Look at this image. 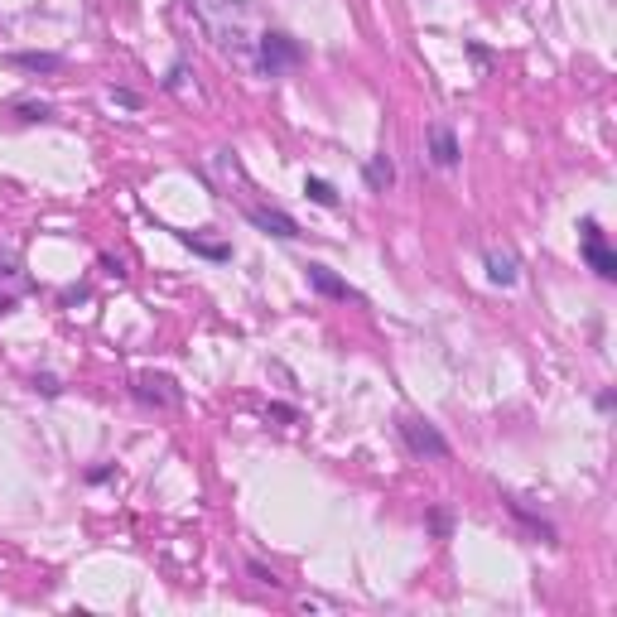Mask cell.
I'll return each instance as SVG.
<instances>
[{"label":"cell","mask_w":617,"mask_h":617,"mask_svg":"<svg viewBox=\"0 0 617 617\" xmlns=\"http://www.w3.org/2000/svg\"><path fill=\"white\" fill-rule=\"evenodd\" d=\"M188 10H193L198 29H203L227 58H237V63H251V58H256L261 29H256L251 0H188Z\"/></svg>","instance_id":"obj_1"},{"label":"cell","mask_w":617,"mask_h":617,"mask_svg":"<svg viewBox=\"0 0 617 617\" xmlns=\"http://www.w3.org/2000/svg\"><path fill=\"white\" fill-rule=\"evenodd\" d=\"M299 58H304V49H299L290 34H280V29H261V39H256V68L266 73V78H280V73H290V68H299Z\"/></svg>","instance_id":"obj_2"},{"label":"cell","mask_w":617,"mask_h":617,"mask_svg":"<svg viewBox=\"0 0 617 617\" xmlns=\"http://www.w3.org/2000/svg\"><path fill=\"white\" fill-rule=\"evenodd\" d=\"M396 434H401V444L410 449L415 458H449V439L439 434V425H430L425 415H401L396 420Z\"/></svg>","instance_id":"obj_3"},{"label":"cell","mask_w":617,"mask_h":617,"mask_svg":"<svg viewBox=\"0 0 617 617\" xmlns=\"http://www.w3.org/2000/svg\"><path fill=\"white\" fill-rule=\"evenodd\" d=\"M579 256H584V266H589L598 280H617V251L608 246L598 217H584V222H579Z\"/></svg>","instance_id":"obj_4"},{"label":"cell","mask_w":617,"mask_h":617,"mask_svg":"<svg viewBox=\"0 0 617 617\" xmlns=\"http://www.w3.org/2000/svg\"><path fill=\"white\" fill-rule=\"evenodd\" d=\"M135 401H145V405H179V401H184V391H179L169 376L140 372V376H135Z\"/></svg>","instance_id":"obj_5"},{"label":"cell","mask_w":617,"mask_h":617,"mask_svg":"<svg viewBox=\"0 0 617 617\" xmlns=\"http://www.w3.org/2000/svg\"><path fill=\"white\" fill-rule=\"evenodd\" d=\"M246 217H251V222H256L261 232H270V237H285V242L304 237L295 217H290V213H280V208H261V203H251V208H246Z\"/></svg>","instance_id":"obj_6"},{"label":"cell","mask_w":617,"mask_h":617,"mask_svg":"<svg viewBox=\"0 0 617 617\" xmlns=\"http://www.w3.org/2000/svg\"><path fill=\"white\" fill-rule=\"evenodd\" d=\"M425 140H430V160L439 169H458V135L449 121H434L430 131H425Z\"/></svg>","instance_id":"obj_7"},{"label":"cell","mask_w":617,"mask_h":617,"mask_svg":"<svg viewBox=\"0 0 617 617\" xmlns=\"http://www.w3.org/2000/svg\"><path fill=\"white\" fill-rule=\"evenodd\" d=\"M483 266L492 285H516L521 280V261L516 251H502V246H483Z\"/></svg>","instance_id":"obj_8"},{"label":"cell","mask_w":617,"mask_h":617,"mask_svg":"<svg viewBox=\"0 0 617 617\" xmlns=\"http://www.w3.org/2000/svg\"><path fill=\"white\" fill-rule=\"evenodd\" d=\"M309 290H319V295H328V299H343V304H362V295L352 290L348 280H338L328 266H309Z\"/></svg>","instance_id":"obj_9"},{"label":"cell","mask_w":617,"mask_h":617,"mask_svg":"<svg viewBox=\"0 0 617 617\" xmlns=\"http://www.w3.org/2000/svg\"><path fill=\"white\" fill-rule=\"evenodd\" d=\"M174 237H179L193 256H208V261H232V246H227V242H203V237H193V232H174Z\"/></svg>","instance_id":"obj_10"},{"label":"cell","mask_w":617,"mask_h":617,"mask_svg":"<svg viewBox=\"0 0 617 617\" xmlns=\"http://www.w3.org/2000/svg\"><path fill=\"white\" fill-rule=\"evenodd\" d=\"M5 63H10V68H29V73H58V68H63V54H10Z\"/></svg>","instance_id":"obj_11"},{"label":"cell","mask_w":617,"mask_h":617,"mask_svg":"<svg viewBox=\"0 0 617 617\" xmlns=\"http://www.w3.org/2000/svg\"><path fill=\"white\" fill-rule=\"evenodd\" d=\"M5 111H10V116H20V121H49V116H54V107H49V102H25V97H15Z\"/></svg>","instance_id":"obj_12"},{"label":"cell","mask_w":617,"mask_h":617,"mask_svg":"<svg viewBox=\"0 0 617 617\" xmlns=\"http://www.w3.org/2000/svg\"><path fill=\"white\" fill-rule=\"evenodd\" d=\"M304 193H309L319 208H338V188L328 184V179H314V174H309V179H304Z\"/></svg>","instance_id":"obj_13"},{"label":"cell","mask_w":617,"mask_h":617,"mask_svg":"<svg viewBox=\"0 0 617 617\" xmlns=\"http://www.w3.org/2000/svg\"><path fill=\"white\" fill-rule=\"evenodd\" d=\"M391 179H396V164L386 160V155H376V160L367 164V184H372V188H391Z\"/></svg>","instance_id":"obj_14"},{"label":"cell","mask_w":617,"mask_h":617,"mask_svg":"<svg viewBox=\"0 0 617 617\" xmlns=\"http://www.w3.org/2000/svg\"><path fill=\"white\" fill-rule=\"evenodd\" d=\"M34 391H44V396H58L63 386H58V376H34Z\"/></svg>","instance_id":"obj_15"},{"label":"cell","mask_w":617,"mask_h":617,"mask_svg":"<svg viewBox=\"0 0 617 617\" xmlns=\"http://www.w3.org/2000/svg\"><path fill=\"white\" fill-rule=\"evenodd\" d=\"M111 102H121V107H140V97H135V92H126V87H116V92H111Z\"/></svg>","instance_id":"obj_16"},{"label":"cell","mask_w":617,"mask_h":617,"mask_svg":"<svg viewBox=\"0 0 617 617\" xmlns=\"http://www.w3.org/2000/svg\"><path fill=\"white\" fill-rule=\"evenodd\" d=\"M251 574H256V579H261V584H280V579H275V574H270L266 564H251Z\"/></svg>","instance_id":"obj_17"}]
</instances>
